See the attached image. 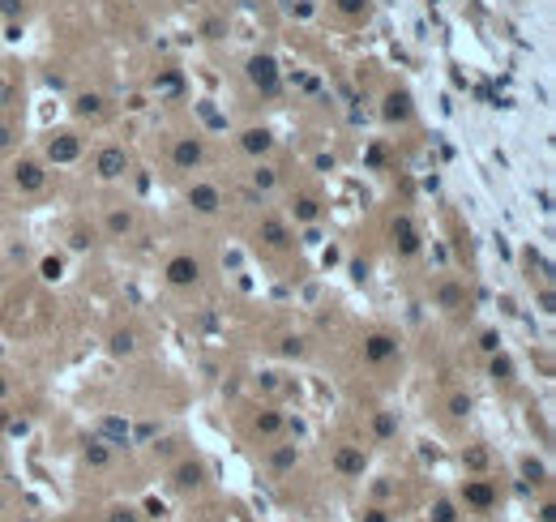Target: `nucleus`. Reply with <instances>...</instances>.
<instances>
[{
    "label": "nucleus",
    "instance_id": "23",
    "mask_svg": "<svg viewBox=\"0 0 556 522\" xmlns=\"http://www.w3.org/2000/svg\"><path fill=\"white\" fill-rule=\"evenodd\" d=\"M368 522H385V514H381V510H372V514H368Z\"/></svg>",
    "mask_w": 556,
    "mask_h": 522
},
{
    "label": "nucleus",
    "instance_id": "6",
    "mask_svg": "<svg viewBox=\"0 0 556 522\" xmlns=\"http://www.w3.org/2000/svg\"><path fill=\"white\" fill-rule=\"evenodd\" d=\"M175 163H180V167L201 163V146H197V141H180V146H175Z\"/></svg>",
    "mask_w": 556,
    "mask_h": 522
},
{
    "label": "nucleus",
    "instance_id": "3",
    "mask_svg": "<svg viewBox=\"0 0 556 522\" xmlns=\"http://www.w3.org/2000/svg\"><path fill=\"white\" fill-rule=\"evenodd\" d=\"M124 163H129V159H124V150H103V155H98V176H120V171H124Z\"/></svg>",
    "mask_w": 556,
    "mask_h": 522
},
{
    "label": "nucleus",
    "instance_id": "12",
    "mask_svg": "<svg viewBox=\"0 0 556 522\" xmlns=\"http://www.w3.org/2000/svg\"><path fill=\"white\" fill-rule=\"evenodd\" d=\"M428 522H458V510H453L449 501H437L433 514H428Z\"/></svg>",
    "mask_w": 556,
    "mask_h": 522
},
{
    "label": "nucleus",
    "instance_id": "24",
    "mask_svg": "<svg viewBox=\"0 0 556 522\" xmlns=\"http://www.w3.org/2000/svg\"><path fill=\"white\" fill-rule=\"evenodd\" d=\"M0 146H9V129H0Z\"/></svg>",
    "mask_w": 556,
    "mask_h": 522
},
{
    "label": "nucleus",
    "instance_id": "9",
    "mask_svg": "<svg viewBox=\"0 0 556 522\" xmlns=\"http://www.w3.org/2000/svg\"><path fill=\"white\" fill-rule=\"evenodd\" d=\"M338 471H347V476L364 471V454H360V450H342V454H338Z\"/></svg>",
    "mask_w": 556,
    "mask_h": 522
},
{
    "label": "nucleus",
    "instance_id": "17",
    "mask_svg": "<svg viewBox=\"0 0 556 522\" xmlns=\"http://www.w3.org/2000/svg\"><path fill=\"white\" fill-rule=\"evenodd\" d=\"M129 227H133L129 214H112V232H129Z\"/></svg>",
    "mask_w": 556,
    "mask_h": 522
},
{
    "label": "nucleus",
    "instance_id": "20",
    "mask_svg": "<svg viewBox=\"0 0 556 522\" xmlns=\"http://www.w3.org/2000/svg\"><path fill=\"white\" fill-rule=\"evenodd\" d=\"M449 411H453V415H467V411H471V403H467V399H453V403H449Z\"/></svg>",
    "mask_w": 556,
    "mask_h": 522
},
{
    "label": "nucleus",
    "instance_id": "19",
    "mask_svg": "<svg viewBox=\"0 0 556 522\" xmlns=\"http://www.w3.org/2000/svg\"><path fill=\"white\" fill-rule=\"evenodd\" d=\"M317 214V202H309V197H304V202H299V218H313Z\"/></svg>",
    "mask_w": 556,
    "mask_h": 522
},
{
    "label": "nucleus",
    "instance_id": "21",
    "mask_svg": "<svg viewBox=\"0 0 556 522\" xmlns=\"http://www.w3.org/2000/svg\"><path fill=\"white\" fill-rule=\"evenodd\" d=\"M291 458H295L291 450H278V454H274V467H291Z\"/></svg>",
    "mask_w": 556,
    "mask_h": 522
},
{
    "label": "nucleus",
    "instance_id": "1",
    "mask_svg": "<svg viewBox=\"0 0 556 522\" xmlns=\"http://www.w3.org/2000/svg\"><path fill=\"white\" fill-rule=\"evenodd\" d=\"M197 275H201V270H197V261H193V257H175V261L167 266V279H171L175 287H189Z\"/></svg>",
    "mask_w": 556,
    "mask_h": 522
},
{
    "label": "nucleus",
    "instance_id": "13",
    "mask_svg": "<svg viewBox=\"0 0 556 522\" xmlns=\"http://www.w3.org/2000/svg\"><path fill=\"white\" fill-rule=\"evenodd\" d=\"M73 155H78V141H73V137H60V141H52V159H73Z\"/></svg>",
    "mask_w": 556,
    "mask_h": 522
},
{
    "label": "nucleus",
    "instance_id": "18",
    "mask_svg": "<svg viewBox=\"0 0 556 522\" xmlns=\"http://www.w3.org/2000/svg\"><path fill=\"white\" fill-rule=\"evenodd\" d=\"M522 471H526V480H535V484H539V480H544V467H539V462H526V467H522Z\"/></svg>",
    "mask_w": 556,
    "mask_h": 522
},
{
    "label": "nucleus",
    "instance_id": "4",
    "mask_svg": "<svg viewBox=\"0 0 556 522\" xmlns=\"http://www.w3.org/2000/svg\"><path fill=\"white\" fill-rule=\"evenodd\" d=\"M189 202H193L197 210H206V214H210V210H218V193H214V189H206V184H197V189L189 193Z\"/></svg>",
    "mask_w": 556,
    "mask_h": 522
},
{
    "label": "nucleus",
    "instance_id": "22",
    "mask_svg": "<svg viewBox=\"0 0 556 522\" xmlns=\"http://www.w3.org/2000/svg\"><path fill=\"white\" fill-rule=\"evenodd\" d=\"M112 522H137V518H133L129 510H116V514H112Z\"/></svg>",
    "mask_w": 556,
    "mask_h": 522
},
{
    "label": "nucleus",
    "instance_id": "8",
    "mask_svg": "<svg viewBox=\"0 0 556 522\" xmlns=\"http://www.w3.org/2000/svg\"><path fill=\"white\" fill-rule=\"evenodd\" d=\"M17 184H21V189H39V184H43V171H39L35 163H21V167H17Z\"/></svg>",
    "mask_w": 556,
    "mask_h": 522
},
{
    "label": "nucleus",
    "instance_id": "2",
    "mask_svg": "<svg viewBox=\"0 0 556 522\" xmlns=\"http://www.w3.org/2000/svg\"><path fill=\"white\" fill-rule=\"evenodd\" d=\"M496 501V492H492V484H484V480H475V484H467V505H475V510H488Z\"/></svg>",
    "mask_w": 556,
    "mask_h": 522
},
{
    "label": "nucleus",
    "instance_id": "14",
    "mask_svg": "<svg viewBox=\"0 0 556 522\" xmlns=\"http://www.w3.org/2000/svg\"><path fill=\"white\" fill-rule=\"evenodd\" d=\"M385 116H390V120H394V116H407V98L394 94V98H390V107H385Z\"/></svg>",
    "mask_w": 556,
    "mask_h": 522
},
{
    "label": "nucleus",
    "instance_id": "11",
    "mask_svg": "<svg viewBox=\"0 0 556 522\" xmlns=\"http://www.w3.org/2000/svg\"><path fill=\"white\" fill-rule=\"evenodd\" d=\"M244 150H252V155H257V150H270V133H266V129L244 133Z\"/></svg>",
    "mask_w": 556,
    "mask_h": 522
},
{
    "label": "nucleus",
    "instance_id": "10",
    "mask_svg": "<svg viewBox=\"0 0 556 522\" xmlns=\"http://www.w3.org/2000/svg\"><path fill=\"white\" fill-rule=\"evenodd\" d=\"M252 82H257V86H274V60H252Z\"/></svg>",
    "mask_w": 556,
    "mask_h": 522
},
{
    "label": "nucleus",
    "instance_id": "15",
    "mask_svg": "<svg viewBox=\"0 0 556 522\" xmlns=\"http://www.w3.org/2000/svg\"><path fill=\"white\" fill-rule=\"evenodd\" d=\"M266 240H270V244H287V232L278 227V223H266Z\"/></svg>",
    "mask_w": 556,
    "mask_h": 522
},
{
    "label": "nucleus",
    "instance_id": "16",
    "mask_svg": "<svg viewBox=\"0 0 556 522\" xmlns=\"http://www.w3.org/2000/svg\"><path fill=\"white\" fill-rule=\"evenodd\" d=\"M86 458H90L94 467H103V462H107V450H103V445H90V450H86Z\"/></svg>",
    "mask_w": 556,
    "mask_h": 522
},
{
    "label": "nucleus",
    "instance_id": "5",
    "mask_svg": "<svg viewBox=\"0 0 556 522\" xmlns=\"http://www.w3.org/2000/svg\"><path fill=\"white\" fill-rule=\"evenodd\" d=\"M390 356H394V338L372 334V338H368V360H390Z\"/></svg>",
    "mask_w": 556,
    "mask_h": 522
},
{
    "label": "nucleus",
    "instance_id": "7",
    "mask_svg": "<svg viewBox=\"0 0 556 522\" xmlns=\"http://www.w3.org/2000/svg\"><path fill=\"white\" fill-rule=\"evenodd\" d=\"M201 484V467L197 462H184L180 471H175V488H197Z\"/></svg>",
    "mask_w": 556,
    "mask_h": 522
}]
</instances>
